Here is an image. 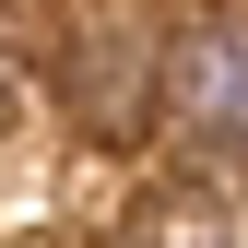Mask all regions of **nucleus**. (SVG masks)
<instances>
[{"mask_svg":"<svg viewBox=\"0 0 248 248\" xmlns=\"http://www.w3.org/2000/svg\"><path fill=\"white\" fill-rule=\"evenodd\" d=\"M154 248H236V236H213V225H177V236H154Z\"/></svg>","mask_w":248,"mask_h":248,"instance_id":"3","label":"nucleus"},{"mask_svg":"<svg viewBox=\"0 0 248 248\" xmlns=\"http://www.w3.org/2000/svg\"><path fill=\"white\" fill-rule=\"evenodd\" d=\"M71 95H95V107H83L95 130H118L130 107H154V36H118V24L83 36V47H71Z\"/></svg>","mask_w":248,"mask_h":248,"instance_id":"2","label":"nucleus"},{"mask_svg":"<svg viewBox=\"0 0 248 248\" xmlns=\"http://www.w3.org/2000/svg\"><path fill=\"white\" fill-rule=\"evenodd\" d=\"M12 107H24V71H12V59H0V118H12Z\"/></svg>","mask_w":248,"mask_h":248,"instance_id":"4","label":"nucleus"},{"mask_svg":"<svg viewBox=\"0 0 248 248\" xmlns=\"http://www.w3.org/2000/svg\"><path fill=\"white\" fill-rule=\"evenodd\" d=\"M154 83H166V118L213 154H248V12H201L154 47Z\"/></svg>","mask_w":248,"mask_h":248,"instance_id":"1","label":"nucleus"}]
</instances>
